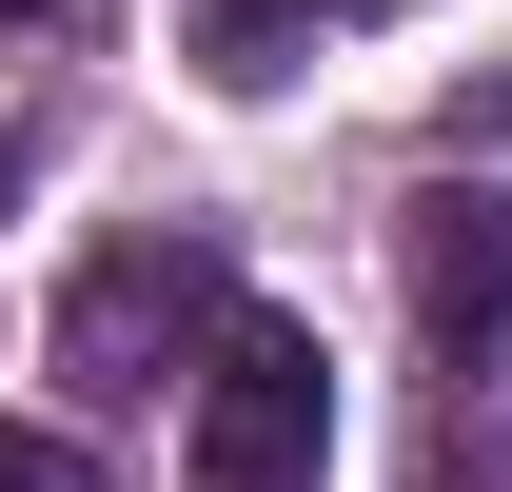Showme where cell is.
<instances>
[{
  "label": "cell",
  "mask_w": 512,
  "mask_h": 492,
  "mask_svg": "<svg viewBox=\"0 0 512 492\" xmlns=\"http://www.w3.org/2000/svg\"><path fill=\"white\" fill-rule=\"evenodd\" d=\"M217 335H237V296H217L197 237H119V256H79V296H60V374L79 394H158V374L197 394Z\"/></svg>",
  "instance_id": "obj_1"
},
{
  "label": "cell",
  "mask_w": 512,
  "mask_h": 492,
  "mask_svg": "<svg viewBox=\"0 0 512 492\" xmlns=\"http://www.w3.org/2000/svg\"><path fill=\"white\" fill-rule=\"evenodd\" d=\"M178 433H197V492H316V453H335V374H316V335L237 315V335L197 355Z\"/></svg>",
  "instance_id": "obj_2"
},
{
  "label": "cell",
  "mask_w": 512,
  "mask_h": 492,
  "mask_svg": "<svg viewBox=\"0 0 512 492\" xmlns=\"http://www.w3.org/2000/svg\"><path fill=\"white\" fill-rule=\"evenodd\" d=\"M414 315L453 355H512V197H434L414 217Z\"/></svg>",
  "instance_id": "obj_3"
},
{
  "label": "cell",
  "mask_w": 512,
  "mask_h": 492,
  "mask_svg": "<svg viewBox=\"0 0 512 492\" xmlns=\"http://www.w3.org/2000/svg\"><path fill=\"white\" fill-rule=\"evenodd\" d=\"M316 20H335V0H197V60H217V79H276Z\"/></svg>",
  "instance_id": "obj_4"
},
{
  "label": "cell",
  "mask_w": 512,
  "mask_h": 492,
  "mask_svg": "<svg viewBox=\"0 0 512 492\" xmlns=\"http://www.w3.org/2000/svg\"><path fill=\"white\" fill-rule=\"evenodd\" d=\"M0 492H99V453L79 433H0Z\"/></svg>",
  "instance_id": "obj_5"
},
{
  "label": "cell",
  "mask_w": 512,
  "mask_h": 492,
  "mask_svg": "<svg viewBox=\"0 0 512 492\" xmlns=\"http://www.w3.org/2000/svg\"><path fill=\"white\" fill-rule=\"evenodd\" d=\"M0 20H40V0H0Z\"/></svg>",
  "instance_id": "obj_6"
},
{
  "label": "cell",
  "mask_w": 512,
  "mask_h": 492,
  "mask_svg": "<svg viewBox=\"0 0 512 492\" xmlns=\"http://www.w3.org/2000/svg\"><path fill=\"white\" fill-rule=\"evenodd\" d=\"M335 20H355V0H335Z\"/></svg>",
  "instance_id": "obj_7"
}]
</instances>
